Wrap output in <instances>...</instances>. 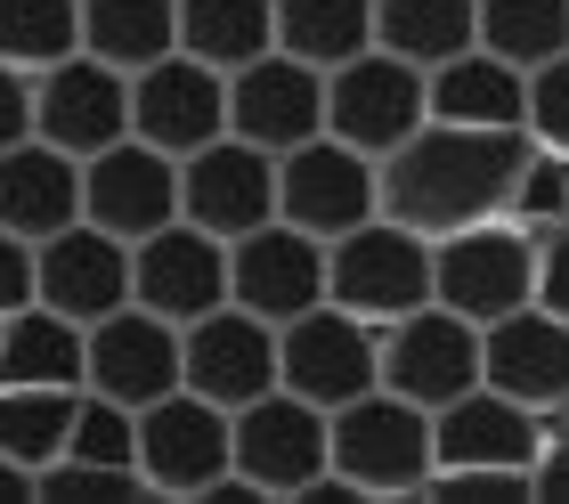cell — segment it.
Here are the masks:
<instances>
[{
	"mask_svg": "<svg viewBox=\"0 0 569 504\" xmlns=\"http://www.w3.org/2000/svg\"><path fill=\"white\" fill-rule=\"evenodd\" d=\"M33 139L66 147L73 164H90L98 147L131 139V73H114L90 49H73L66 66L33 73Z\"/></svg>",
	"mask_w": 569,
	"mask_h": 504,
	"instance_id": "4fadbf2b",
	"label": "cell"
},
{
	"mask_svg": "<svg viewBox=\"0 0 569 504\" xmlns=\"http://www.w3.org/2000/svg\"><path fill=\"white\" fill-rule=\"evenodd\" d=\"M237 472V439H228V407L196 399L188 383L139 407V481L154 496H212Z\"/></svg>",
	"mask_w": 569,
	"mask_h": 504,
	"instance_id": "ba28073f",
	"label": "cell"
},
{
	"mask_svg": "<svg viewBox=\"0 0 569 504\" xmlns=\"http://www.w3.org/2000/svg\"><path fill=\"white\" fill-rule=\"evenodd\" d=\"M529 164V130H472V122H423L375 164L382 220L416 236H456L480 220H505L512 171Z\"/></svg>",
	"mask_w": 569,
	"mask_h": 504,
	"instance_id": "6da1fadb",
	"label": "cell"
},
{
	"mask_svg": "<svg viewBox=\"0 0 569 504\" xmlns=\"http://www.w3.org/2000/svg\"><path fill=\"white\" fill-rule=\"evenodd\" d=\"M326 302L367 317V326H391V317L431 302V236L399 228V220H358L350 236L326 245Z\"/></svg>",
	"mask_w": 569,
	"mask_h": 504,
	"instance_id": "3957f363",
	"label": "cell"
},
{
	"mask_svg": "<svg viewBox=\"0 0 569 504\" xmlns=\"http://www.w3.org/2000/svg\"><path fill=\"white\" fill-rule=\"evenodd\" d=\"M228 302L269 317V326H293L301 309L326 302V236H309L293 220H269L228 245Z\"/></svg>",
	"mask_w": 569,
	"mask_h": 504,
	"instance_id": "9a60e30c",
	"label": "cell"
},
{
	"mask_svg": "<svg viewBox=\"0 0 569 504\" xmlns=\"http://www.w3.org/2000/svg\"><path fill=\"white\" fill-rule=\"evenodd\" d=\"M179 49L212 73H237L277 49V0H179Z\"/></svg>",
	"mask_w": 569,
	"mask_h": 504,
	"instance_id": "4316f807",
	"label": "cell"
},
{
	"mask_svg": "<svg viewBox=\"0 0 569 504\" xmlns=\"http://www.w3.org/2000/svg\"><path fill=\"white\" fill-rule=\"evenodd\" d=\"M228 439H237V481H244L252 496H309V488L333 472L326 407L293 399L284 383L228 415Z\"/></svg>",
	"mask_w": 569,
	"mask_h": 504,
	"instance_id": "5b68a950",
	"label": "cell"
},
{
	"mask_svg": "<svg viewBox=\"0 0 569 504\" xmlns=\"http://www.w3.org/2000/svg\"><path fill=\"white\" fill-rule=\"evenodd\" d=\"M0 383H33V391H82L90 383V326L24 302L17 317H0Z\"/></svg>",
	"mask_w": 569,
	"mask_h": 504,
	"instance_id": "d4e9b609",
	"label": "cell"
},
{
	"mask_svg": "<svg viewBox=\"0 0 569 504\" xmlns=\"http://www.w3.org/2000/svg\"><path fill=\"white\" fill-rule=\"evenodd\" d=\"M480 49L537 73L569 49V0H480Z\"/></svg>",
	"mask_w": 569,
	"mask_h": 504,
	"instance_id": "4dcf8cb0",
	"label": "cell"
},
{
	"mask_svg": "<svg viewBox=\"0 0 569 504\" xmlns=\"http://www.w3.org/2000/svg\"><path fill=\"white\" fill-rule=\"evenodd\" d=\"M33 496H49V504H98V496H147V481L122 472V464H73V456H58V464L33 472Z\"/></svg>",
	"mask_w": 569,
	"mask_h": 504,
	"instance_id": "e575fe53",
	"label": "cell"
},
{
	"mask_svg": "<svg viewBox=\"0 0 569 504\" xmlns=\"http://www.w3.org/2000/svg\"><path fill=\"white\" fill-rule=\"evenodd\" d=\"M179 383L212 407H252L261 391H277V326L237 302L203 309L196 326H179Z\"/></svg>",
	"mask_w": 569,
	"mask_h": 504,
	"instance_id": "8fae6325",
	"label": "cell"
},
{
	"mask_svg": "<svg viewBox=\"0 0 569 504\" xmlns=\"http://www.w3.org/2000/svg\"><path fill=\"white\" fill-rule=\"evenodd\" d=\"M546 432H553V415L472 383L463 399L431 407V472H529Z\"/></svg>",
	"mask_w": 569,
	"mask_h": 504,
	"instance_id": "5bb4252c",
	"label": "cell"
},
{
	"mask_svg": "<svg viewBox=\"0 0 569 504\" xmlns=\"http://www.w3.org/2000/svg\"><path fill=\"white\" fill-rule=\"evenodd\" d=\"M505 220H512V228H529V236H546V228L569 220V155H553V147H537V139H529V164L512 171Z\"/></svg>",
	"mask_w": 569,
	"mask_h": 504,
	"instance_id": "d6a6232c",
	"label": "cell"
},
{
	"mask_svg": "<svg viewBox=\"0 0 569 504\" xmlns=\"http://www.w3.org/2000/svg\"><path fill=\"white\" fill-rule=\"evenodd\" d=\"M431 302L472 317V326H497V317L529 309L537 302V236L512 220L431 236Z\"/></svg>",
	"mask_w": 569,
	"mask_h": 504,
	"instance_id": "277c9868",
	"label": "cell"
},
{
	"mask_svg": "<svg viewBox=\"0 0 569 504\" xmlns=\"http://www.w3.org/2000/svg\"><path fill=\"white\" fill-rule=\"evenodd\" d=\"M220 130H228V73H212L188 49H171L147 73H131V139L163 147V155H196Z\"/></svg>",
	"mask_w": 569,
	"mask_h": 504,
	"instance_id": "ac0fdd59",
	"label": "cell"
},
{
	"mask_svg": "<svg viewBox=\"0 0 569 504\" xmlns=\"http://www.w3.org/2000/svg\"><path fill=\"white\" fill-rule=\"evenodd\" d=\"M423 98H431V122H472V130H521L529 115V73L488 58V49L472 41L463 58L431 66L423 73Z\"/></svg>",
	"mask_w": 569,
	"mask_h": 504,
	"instance_id": "cb8c5ba5",
	"label": "cell"
},
{
	"mask_svg": "<svg viewBox=\"0 0 569 504\" xmlns=\"http://www.w3.org/2000/svg\"><path fill=\"white\" fill-rule=\"evenodd\" d=\"M472 383H480V326L472 317L423 302V309L382 326V391H399V399H416L431 415V407L463 399Z\"/></svg>",
	"mask_w": 569,
	"mask_h": 504,
	"instance_id": "7c38bea8",
	"label": "cell"
},
{
	"mask_svg": "<svg viewBox=\"0 0 569 504\" xmlns=\"http://www.w3.org/2000/svg\"><path fill=\"white\" fill-rule=\"evenodd\" d=\"M73 407L82 391H33V383H0V456H17L24 472L58 464L73 439Z\"/></svg>",
	"mask_w": 569,
	"mask_h": 504,
	"instance_id": "f546056e",
	"label": "cell"
},
{
	"mask_svg": "<svg viewBox=\"0 0 569 504\" xmlns=\"http://www.w3.org/2000/svg\"><path fill=\"white\" fill-rule=\"evenodd\" d=\"M33 302L73 317V326H98L131 302V245L107 236L98 220H73L58 236L33 245Z\"/></svg>",
	"mask_w": 569,
	"mask_h": 504,
	"instance_id": "2e32d148",
	"label": "cell"
},
{
	"mask_svg": "<svg viewBox=\"0 0 569 504\" xmlns=\"http://www.w3.org/2000/svg\"><path fill=\"white\" fill-rule=\"evenodd\" d=\"M131 302L171 317V326H196L203 309L228 302V245L196 220H171L131 245Z\"/></svg>",
	"mask_w": 569,
	"mask_h": 504,
	"instance_id": "d6986e66",
	"label": "cell"
},
{
	"mask_svg": "<svg viewBox=\"0 0 569 504\" xmlns=\"http://www.w3.org/2000/svg\"><path fill=\"white\" fill-rule=\"evenodd\" d=\"M24 302H33V245L0 228V317H17Z\"/></svg>",
	"mask_w": 569,
	"mask_h": 504,
	"instance_id": "f35d334b",
	"label": "cell"
},
{
	"mask_svg": "<svg viewBox=\"0 0 569 504\" xmlns=\"http://www.w3.org/2000/svg\"><path fill=\"white\" fill-rule=\"evenodd\" d=\"M73 220H82V164L49 139L0 147V228L41 245V236H58Z\"/></svg>",
	"mask_w": 569,
	"mask_h": 504,
	"instance_id": "603a6c76",
	"label": "cell"
},
{
	"mask_svg": "<svg viewBox=\"0 0 569 504\" xmlns=\"http://www.w3.org/2000/svg\"><path fill=\"white\" fill-rule=\"evenodd\" d=\"M82 220H98L107 236L139 245V236L179 220V155L147 147V139H114L82 164Z\"/></svg>",
	"mask_w": 569,
	"mask_h": 504,
	"instance_id": "e0dca14e",
	"label": "cell"
},
{
	"mask_svg": "<svg viewBox=\"0 0 569 504\" xmlns=\"http://www.w3.org/2000/svg\"><path fill=\"white\" fill-rule=\"evenodd\" d=\"M277 383L326 415L350 407L358 391L382 383V326H367V317H350L333 302L301 309L293 326H277Z\"/></svg>",
	"mask_w": 569,
	"mask_h": 504,
	"instance_id": "8992f818",
	"label": "cell"
},
{
	"mask_svg": "<svg viewBox=\"0 0 569 504\" xmlns=\"http://www.w3.org/2000/svg\"><path fill=\"white\" fill-rule=\"evenodd\" d=\"M333 432V472L358 488V496H423L431 481V415L399 391H358L350 407L326 415Z\"/></svg>",
	"mask_w": 569,
	"mask_h": 504,
	"instance_id": "7a4b0ae2",
	"label": "cell"
},
{
	"mask_svg": "<svg viewBox=\"0 0 569 504\" xmlns=\"http://www.w3.org/2000/svg\"><path fill=\"white\" fill-rule=\"evenodd\" d=\"M277 49L301 66H350L358 49H375V0H277Z\"/></svg>",
	"mask_w": 569,
	"mask_h": 504,
	"instance_id": "f1b7e54d",
	"label": "cell"
},
{
	"mask_svg": "<svg viewBox=\"0 0 569 504\" xmlns=\"http://www.w3.org/2000/svg\"><path fill=\"white\" fill-rule=\"evenodd\" d=\"M480 383L521 399L537 415H561L569 407V326L546 309H512L497 326H480Z\"/></svg>",
	"mask_w": 569,
	"mask_h": 504,
	"instance_id": "7402d4cb",
	"label": "cell"
},
{
	"mask_svg": "<svg viewBox=\"0 0 569 504\" xmlns=\"http://www.w3.org/2000/svg\"><path fill=\"white\" fill-rule=\"evenodd\" d=\"M179 220L212 228L220 245L269 228L277 220V155H261L252 139H237V130H220L212 147L179 155Z\"/></svg>",
	"mask_w": 569,
	"mask_h": 504,
	"instance_id": "30bf717a",
	"label": "cell"
},
{
	"mask_svg": "<svg viewBox=\"0 0 569 504\" xmlns=\"http://www.w3.org/2000/svg\"><path fill=\"white\" fill-rule=\"evenodd\" d=\"M537 309L569 326V220L537 236Z\"/></svg>",
	"mask_w": 569,
	"mask_h": 504,
	"instance_id": "8d00e7d4",
	"label": "cell"
},
{
	"mask_svg": "<svg viewBox=\"0 0 569 504\" xmlns=\"http://www.w3.org/2000/svg\"><path fill=\"white\" fill-rule=\"evenodd\" d=\"M82 49L114 73H147L179 49V0H82Z\"/></svg>",
	"mask_w": 569,
	"mask_h": 504,
	"instance_id": "83f0119b",
	"label": "cell"
},
{
	"mask_svg": "<svg viewBox=\"0 0 569 504\" xmlns=\"http://www.w3.org/2000/svg\"><path fill=\"white\" fill-rule=\"evenodd\" d=\"M375 211H382L375 155L342 147L333 130H318V139L277 155V220H293V228L333 245V236H350L358 220H375Z\"/></svg>",
	"mask_w": 569,
	"mask_h": 504,
	"instance_id": "9c48e42d",
	"label": "cell"
},
{
	"mask_svg": "<svg viewBox=\"0 0 569 504\" xmlns=\"http://www.w3.org/2000/svg\"><path fill=\"white\" fill-rule=\"evenodd\" d=\"M480 41V0H375V49L407 66H448Z\"/></svg>",
	"mask_w": 569,
	"mask_h": 504,
	"instance_id": "484cf974",
	"label": "cell"
},
{
	"mask_svg": "<svg viewBox=\"0 0 569 504\" xmlns=\"http://www.w3.org/2000/svg\"><path fill=\"white\" fill-rule=\"evenodd\" d=\"M33 139V73H17L9 58H0V147Z\"/></svg>",
	"mask_w": 569,
	"mask_h": 504,
	"instance_id": "74e56055",
	"label": "cell"
},
{
	"mask_svg": "<svg viewBox=\"0 0 569 504\" xmlns=\"http://www.w3.org/2000/svg\"><path fill=\"white\" fill-rule=\"evenodd\" d=\"M0 496H33V472H24L17 456H0Z\"/></svg>",
	"mask_w": 569,
	"mask_h": 504,
	"instance_id": "60d3db41",
	"label": "cell"
},
{
	"mask_svg": "<svg viewBox=\"0 0 569 504\" xmlns=\"http://www.w3.org/2000/svg\"><path fill=\"white\" fill-rule=\"evenodd\" d=\"M561 423H569V407H561Z\"/></svg>",
	"mask_w": 569,
	"mask_h": 504,
	"instance_id": "b9f144b4",
	"label": "cell"
},
{
	"mask_svg": "<svg viewBox=\"0 0 569 504\" xmlns=\"http://www.w3.org/2000/svg\"><path fill=\"white\" fill-rule=\"evenodd\" d=\"M228 130L252 139L261 155H284L301 139H318L326 130V73L269 49V58H252L228 73Z\"/></svg>",
	"mask_w": 569,
	"mask_h": 504,
	"instance_id": "ffe728a7",
	"label": "cell"
},
{
	"mask_svg": "<svg viewBox=\"0 0 569 504\" xmlns=\"http://www.w3.org/2000/svg\"><path fill=\"white\" fill-rule=\"evenodd\" d=\"M66 456H73V464H122V472H139V415L114 407V399H98V391H82Z\"/></svg>",
	"mask_w": 569,
	"mask_h": 504,
	"instance_id": "836d02e7",
	"label": "cell"
},
{
	"mask_svg": "<svg viewBox=\"0 0 569 504\" xmlns=\"http://www.w3.org/2000/svg\"><path fill=\"white\" fill-rule=\"evenodd\" d=\"M529 496H569V423H561V432H546V447H537Z\"/></svg>",
	"mask_w": 569,
	"mask_h": 504,
	"instance_id": "ab89813d",
	"label": "cell"
},
{
	"mask_svg": "<svg viewBox=\"0 0 569 504\" xmlns=\"http://www.w3.org/2000/svg\"><path fill=\"white\" fill-rule=\"evenodd\" d=\"M82 49V0H0V58L17 73H49Z\"/></svg>",
	"mask_w": 569,
	"mask_h": 504,
	"instance_id": "1f68e13d",
	"label": "cell"
},
{
	"mask_svg": "<svg viewBox=\"0 0 569 504\" xmlns=\"http://www.w3.org/2000/svg\"><path fill=\"white\" fill-rule=\"evenodd\" d=\"M431 122V98H423V66L391 58V49H358L350 66L326 73V130L358 155H391L399 139H416Z\"/></svg>",
	"mask_w": 569,
	"mask_h": 504,
	"instance_id": "52a82bcc",
	"label": "cell"
},
{
	"mask_svg": "<svg viewBox=\"0 0 569 504\" xmlns=\"http://www.w3.org/2000/svg\"><path fill=\"white\" fill-rule=\"evenodd\" d=\"M98 399H114V407H154L163 391H179V326L171 317H154L139 302H122L114 317H98L90 326V383Z\"/></svg>",
	"mask_w": 569,
	"mask_h": 504,
	"instance_id": "44dd1931",
	"label": "cell"
},
{
	"mask_svg": "<svg viewBox=\"0 0 569 504\" xmlns=\"http://www.w3.org/2000/svg\"><path fill=\"white\" fill-rule=\"evenodd\" d=\"M521 130H529L537 147L569 155V49L529 73V115H521Z\"/></svg>",
	"mask_w": 569,
	"mask_h": 504,
	"instance_id": "d590c367",
	"label": "cell"
}]
</instances>
